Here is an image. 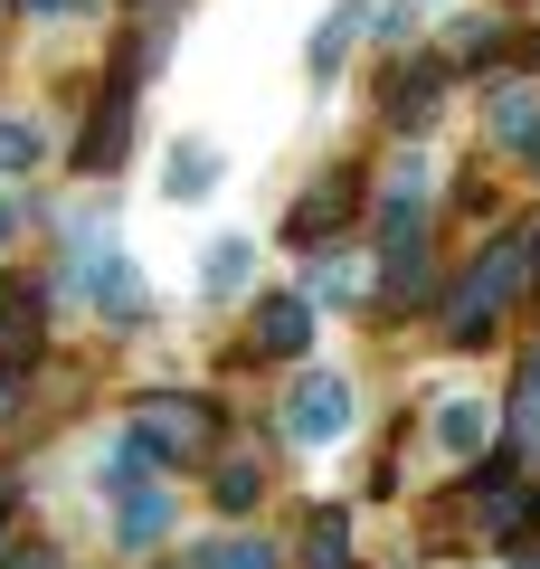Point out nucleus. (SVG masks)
I'll return each instance as SVG.
<instances>
[{
    "label": "nucleus",
    "instance_id": "f257e3e1",
    "mask_svg": "<svg viewBox=\"0 0 540 569\" xmlns=\"http://www.w3.org/2000/svg\"><path fill=\"white\" fill-rule=\"evenodd\" d=\"M531 257H540V228H512V238H502L493 257H474V276H464L456 295H446V332H456V342H464V332H483V313H502V305H512V284L531 276Z\"/></svg>",
    "mask_w": 540,
    "mask_h": 569
},
{
    "label": "nucleus",
    "instance_id": "f03ea898",
    "mask_svg": "<svg viewBox=\"0 0 540 569\" xmlns=\"http://www.w3.org/2000/svg\"><path fill=\"white\" fill-rule=\"evenodd\" d=\"M209 437H219V418H209L200 399H152V408L133 418V447L152 456V466H171V456H200Z\"/></svg>",
    "mask_w": 540,
    "mask_h": 569
},
{
    "label": "nucleus",
    "instance_id": "7ed1b4c3",
    "mask_svg": "<svg viewBox=\"0 0 540 569\" xmlns=\"http://www.w3.org/2000/svg\"><path fill=\"white\" fill-rule=\"evenodd\" d=\"M284 427H294V447H332L341 427H351V380H303Z\"/></svg>",
    "mask_w": 540,
    "mask_h": 569
},
{
    "label": "nucleus",
    "instance_id": "20e7f679",
    "mask_svg": "<svg viewBox=\"0 0 540 569\" xmlns=\"http://www.w3.org/2000/svg\"><path fill=\"white\" fill-rule=\"evenodd\" d=\"M351 209H360V171H332V181H313V190L294 200V219H284V238H294V247H313L322 228H341Z\"/></svg>",
    "mask_w": 540,
    "mask_h": 569
},
{
    "label": "nucleus",
    "instance_id": "39448f33",
    "mask_svg": "<svg viewBox=\"0 0 540 569\" xmlns=\"http://www.w3.org/2000/svg\"><path fill=\"white\" fill-rule=\"evenodd\" d=\"M39 351V295L29 284H0V370H20Z\"/></svg>",
    "mask_w": 540,
    "mask_h": 569
},
{
    "label": "nucleus",
    "instance_id": "423d86ee",
    "mask_svg": "<svg viewBox=\"0 0 540 569\" xmlns=\"http://www.w3.org/2000/svg\"><path fill=\"white\" fill-rule=\"evenodd\" d=\"M257 342L266 351H303L313 342V305H303V295H266L257 305Z\"/></svg>",
    "mask_w": 540,
    "mask_h": 569
},
{
    "label": "nucleus",
    "instance_id": "0eeeda50",
    "mask_svg": "<svg viewBox=\"0 0 540 569\" xmlns=\"http://www.w3.org/2000/svg\"><path fill=\"white\" fill-rule=\"evenodd\" d=\"M123 133H133V96L114 86V96L96 104V123H86V171H104V162H114V152H123Z\"/></svg>",
    "mask_w": 540,
    "mask_h": 569
},
{
    "label": "nucleus",
    "instance_id": "6e6552de",
    "mask_svg": "<svg viewBox=\"0 0 540 569\" xmlns=\"http://www.w3.org/2000/svg\"><path fill=\"white\" fill-rule=\"evenodd\" d=\"M427 114H437V67H399V77H389V123L408 133V123H427Z\"/></svg>",
    "mask_w": 540,
    "mask_h": 569
},
{
    "label": "nucleus",
    "instance_id": "1a4fd4ad",
    "mask_svg": "<svg viewBox=\"0 0 540 569\" xmlns=\"http://www.w3.org/2000/svg\"><path fill=\"white\" fill-rule=\"evenodd\" d=\"M209 181H219V152H209V142H180L171 171H161V190H171V200H209Z\"/></svg>",
    "mask_w": 540,
    "mask_h": 569
},
{
    "label": "nucleus",
    "instance_id": "9d476101",
    "mask_svg": "<svg viewBox=\"0 0 540 569\" xmlns=\"http://www.w3.org/2000/svg\"><path fill=\"white\" fill-rule=\"evenodd\" d=\"M483 123H493V142H531V133H540V104H531V86H502V96L483 104Z\"/></svg>",
    "mask_w": 540,
    "mask_h": 569
},
{
    "label": "nucleus",
    "instance_id": "9b49d317",
    "mask_svg": "<svg viewBox=\"0 0 540 569\" xmlns=\"http://www.w3.org/2000/svg\"><path fill=\"white\" fill-rule=\"evenodd\" d=\"M483 427H493V418H483V399H446V408H437V447H446V456H474Z\"/></svg>",
    "mask_w": 540,
    "mask_h": 569
},
{
    "label": "nucleus",
    "instance_id": "f8f14e48",
    "mask_svg": "<svg viewBox=\"0 0 540 569\" xmlns=\"http://www.w3.org/2000/svg\"><path fill=\"white\" fill-rule=\"evenodd\" d=\"M351 39H360V10H332V20L313 29V48H303V58H313V77H332V67L351 58Z\"/></svg>",
    "mask_w": 540,
    "mask_h": 569
},
{
    "label": "nucleus",
    "instance_id": "ddd939ff",
    "mask_svg": "<svg viewBox=\"0 0 540 569\" xmlns=\"http://www.w3.org/2000/svg\"><path fill=\"white\" fill-rule=\"evenodd\" d=\"M247 266H257V247H247V238H219L200 276H209V295H238V284H247Z\"/></svg>",
    "mask_w": 540,
    "mask_h": 569
},
{
    "label": "nucleus",
    "instance_id": "4468645a",
    "mask_svg": "<svg viewBox=\"0 0 540 569\" xmlns=\"http://www.w3.org/2000/svg\"><path fill=\"white\" fill-rule=\"evenodd\" d=\"M161 522H171V503H161V493H133V503H123V522H114V531H123V541L142 550V541H161Z\"/></svg>",
    "mask_w": 540,
    "mask_h": 569
},
{
    "label": "nucleus",
    "instance_id": "2eb2a0df",
    "mask_svg": "<svg viewBox=\"0 0 540 569\" xmlns=\"http://www.w3.org/2000/svg\"><path fill=\"white\" fill-rule=\"evenodd\" d=\"M257 493H266V475H257V466H219V503H228V512H247Z\"/></svg>",
    "mask_w": 540,
    "mask_h": 569
},
{
    "label": "nucleus",
    "instance_id": "dca6fc26",
    "mask_svg": "<svg viewBox=\"0 0 540 569\" xmlns=\"http://www.w3.org/2000/svg\"><path fill=\"white\" fill-rule=\"evenodd\" d=\"M341 541H351V522L341 512H313V569H341Z\"/></svg>",
    "mask_w": 540,
    "mask_h": 569
},
{
    "label": "nucleus",
    "instance_id": "f3484780",
    "mask_svg": "<svg viewBox=\"0 0 540 569\" xmlns=\"http://www.w3.org/2000/svg\"><path fill=\"white\" fill-rule=\"evenodd\" d=\"M39 162V123H0V171Z\"/></svg>",
    "mask_w": 540,
    "mask_h": 569
},
{
    "label": "nucleus",
    "instance_id": "a211bd4d",
    "mask_svg": "<svg viewBox=\"0 0 540 569\" xmlns=\"http://www.w3.org/2000/svg\"><path fill=\"white\" fill-rule=\"evenodd\" d=\"M512 418H521V437H540V351L521 361V408H512Z\"/></svg>",
    "mask_w": 540,
    "mask_h": 569
},
{
    "label": "nucleus",
    "instance_id": "6ab92c4d",
    "mask_svg": "<svg viewBox=\"0 0 540 569\" xmlns=\"http://www.w3.org/2000/svg\"><path fill=\"white\" fill-rule=\"evenodd\" d=\"M200 569H276V560H266V550L257 541H228V550H209V560Z\"/></svg>",
    "mask_w": 540,
    "mask_h": 569
},
{
    "label": "nucleus",
    "instance_id": "aec40b11",
    "mask_svg": "<svg viewBox=\"0 0 540 569\" xmlns=\"http://www.w3.org/2000/svg\"><path fill=\"white\" fill-rule=\"evenodd\" d=\"M0 569H58V560H48V541H10V550H0Z\"/></svg>",
    "mask_w": 540,
    "mask_h": 569
},
{
    "label": "nucleus",
    "instance_id": "412c9836",
    "mask_svg": "<svg viewBox=\"0 0 540 569\" xmlns=\"http://www.w3.org/2000/svg\"><path fill=\"white\" fill-rule=\"evenodd\" d=\"M10 503H20V475H10V466H0V522H10Z\"/></svg>",
    "mask_w": 540,
    "mask_h": 569
},
{
    "label": "nucleus",
    "instance_id": "4be33fe9",
    "mask_svg": "<svg viewBox=\"0 0 540 569\" xmlns=\"http://www.w3.org/2000/svg\"><path fill=\"white\" fill-rule=\"evenodd\" d=\"M10 238H20V209H10V200H0V247H10Z\"/></svg>",
    "mask_w": 540,
    "mask_h": 569
},
{
    "label": "nucleus",
    "instance_id": "5701e85b",
    "mask_svg": "<svg viewBox=\"0 0 540 569\" xmlns=\"http://www.w3.org/2000/svg\"><path fill=\"white\" fill-rule=\"evenodd\" d=\"M29 10H77V0H29Z\"/></svg>",
    "mask_w": 540,
    "mask_h": 569
},
{
    "label": "nucleus",
    "instance_id": "b1692460",
    "mask_svg": "<svg viewBox=\"0 0 540 569\" xmlns=\"http://www.w3.org/2000/svg\"><path fill=\"white\" fill-rule=\"evenodd\" d=\"M0 418H10V370H0Z\"/></svg>",
    "mask_w": 540,
    "mask_h": 569
},
{
    "label": "nucleus",
    "instance_id": "393cba45",
    "mask_svg": "<svg viewBox=\"0 0 540 569\" xmlns=\"http://www.w3.org/2000/svg\"><path fill=\"white\" fill-rule=\"evenodd\" d=\"M531 162H540V133H531Z\"/></svg>",
    "mask_w": 540,
    "mask_h": 569
}]
</instances>
